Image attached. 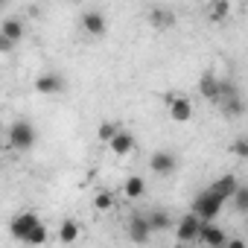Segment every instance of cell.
<instances>
[{
    "instance_id": "cell-1",
    "label": "cell",
    "mask_w": 248,
    "mask_h": 248,
    "mask_svg": "<svg viewBox=\"0 0 248 248\" xmlns=\"http://www.w3.org/2000/svg\"><path fill=\"white\" fill-rule=\"evenodd\" d=\"M222 207H225V199H222L219 193H213L210 187H207V190H202V193L193 199V213H196L202 222L216 219V216L222 213Z\"/></svg>"
},
{
    "instance_id": "cell-2",
    "label": "cell",
    "mask_w": 248,
    "mask_h": 248,
    "mask_svg": "<svg viewBox=\"0 0 248 248\" xmlns=\"http://www.w3.org/2000/svg\"><path fill=\"white\" fill-rule=\"evenodd\" d=\"M6 138H9V149L27 152V149H32V146H35V138H38V132L32 129V123H27V120H18V123H12V129L6 132Z\"/></svg>"
},
{
    "instance_id": "cell-3",
    "label": "cell",
    "mask_w": 248,
    "mask_h": 248,
    "mask_svg": "<svg viewBox=\"0 0 248 248\" xmlns=\"http://www.w3.org/2000/svg\"><path fill=\"white\" fill-rule=\"evenodd\" d=\"M38 222H41V219H38L35 213H18V216L9 222V231H12V236H15V239H21V242H24V239H27V233H30Z\"/></svg>"
},
{
    "instance_id": "cell-4",
    "label": "cell",
    "mask_w": 248,
    "mask_h": 248,
    "mask_svg": "<svg viewBox=\"0 0 248 248\" xmlns=\"http://www.w3.org/2000/svg\"><path fill=\"white\" fill-rule=\"evenodd\" d=\"M196 242L210 245V248H219V245H228V236H225V231H219L216 225L202 222V228H199V233H196Z\"/></svg>"
},
{
    "instance_id": "cell-5",
    "label": "cell",
    "mask_w": 248,
    "mask_h": 248,
    "mask_svg": "<svg viewBox=\"0 0 248 248\" xmlns=\"http://www.w3.org/2000/svg\"><path fill=\"white\" fill-rule=\"evenodd\" d=\"M108 149H111L117 158H126V155H132V152H135V138H132V132H123V129H117V135L108 140Z\"/></svg>"
},
{
    "instance_id": "cell-6",
    "label": "cell",
    "mask_w": 248,
    "mask_h": 248,
    "mask_svg": "<svg viewBox=\"0 0 248 248\" xmlns=\"http://www.w3.org/2000/svg\"><path fill=\"white\" fill-rule=\"evenodd\" d=\"M149 167H152L155 175H170V172H175L178 161H175L172 152H155V155L149 158Z\"/></svg>"
},
{
    "instance_id": "cell-7",
    "label": "cell",
    "mask_w": 248,
    "mask_h": 248,
    "mask_svg": "<svg viewBox=\"0 0 248 248\" xmlns=\"http://www.w3.org/2000/svg\"><path fill=\"white\" fill-rule=\"evenodd\" d=\"M199 228H202V219H199V216L190 210V213H187V216L178 222V231H175V233H178V239H181V242H196V233H199Z\"/></svg>"
},
{
    "instance_id": "cell-8",
    "label": "cell",
    "mask_w": 248,
    "mask_h": 248,
    "mask_svg": "<svg viewBox=\"0 0 248 248\" xmlns=\"http://www.w3.org/2000/svg\"><path fill=\"white\" fill-rule=\"evenodd\" d=\"M82 30L88 32V35H105V30H108V24H105V15L102 12H85L82 15Z\"/></svg>"
},
{
    "instance_id": "cell-9",
    "label": "cell",
    "mask_w": 248,
    "mask_h": 248,
    "mask_svg": "<svg viewBox=\"0 0 248 248\" xmlns=\"http://www.w3.org/2000/svg\"><path fill=\"white\" fill-rule=\"evenodd\" d=\"M170 117L175 123H187L193 117V105L187 96H170Z\"/></svg>"
},
{
    "instance_id": "cell-10",
    "label": "cell",
    "mask_w": 248,
    "mask_h": 248,
    "mask_svg": "<svg viewBox=\"0 0 248 248\" xmlns=\"http://www.w3.org/2000/svg\"><path fill=\"white\" fill-rule=\"evenodd\" d=\"M35 91L38 93H62L64 91V79L59 73H44L35 79Z\"/></svg>"
},
{
    "instance_id": "cell-11",
    "label": "cell",
    "mask_w": 248,
    "mask_h": 248,
    "mask_svg": "<svg viewBox=\"0 0 248 248\" xmlns=\"http://www.w3.org/2000/svg\"><path fill=\"white\" fill-rule=\"evenodd\" d=\"M149 233H152V228H149L146 216H132L129 219V236H132V242H146Z\"/></svg>"
},
{
    "instance_id": "cell-12",
    "label": "cell",
    "mask_w": 248,
    "mask_h": 248,
    "mask_svg": "<svg viewBox=\"0 0 248 248\" xmlns=\"http://www.w3.org/2000/svg\"><path fill=\"white\" fill-rule=\"evenodd\" d=\"M236 184H239V181H236V175H222V178H216V181H213V187H210V190H213V193H219L225 202H231V193L236 190Z\"/></svg>"
},
{
    "instance_id": "cell-13",
    "label": "cell",
    "mask_w": 248,
    "mask_h": 248,
    "mask_svg": "<svg viewBox=\"0 0 248 248\" xmlns=\"http://www.w3.org/2000/svg\"><path fill=\"white\" fill-rule=\"evenodd\" d=\"M0 35H6L9 41H15V44H18V41L24 38V24H21L18 18H6L3 24H0Z\"/></svg>"
},
{
    "instance_id": "cell-14",
    "label": "cell",
    "mask_w": 248,
    "mask_h": 248,
    "mask_svg": "<svg viewBox=\"0 0 248 248\" xmlns=\"http://www.w3.org/2000/svg\"><path fill=\"white\" fill-rule=\"evenodd\" d=\"M146 222H149L152 231H170V228H172V216H170L167 210H152V213L146 216Z\"/></svg>"
},
{
    "instance_id": "cell-15",
    "label": "cell",
    "mask_w": 248,
    "mask_h": 248,
    "mask_svg": "<svg viewBox=\"0 0 248 248\" xmlns=\"http://www.w3.org/2000/svg\"><path fill=\"white\" fill-rule=\"evenodd\" d=\"M149 24H152L155 30H167V27L175 24V18H172L170 9H152V12H149Z\"/></svg>"
},
{
    "instance_id": "cell-16",
    "label": "cell",
    "mask_w": 248,
    "mask_h": 248,
    "mask_svg": "<svg viewBox=\"0 0 248 248\" xmlns=\"http://www.w3.org/2000/svg\"><path fill=\"white\" fill-rule=\"evenodd\" d=\"M199 91H202V96L216 99V96H219V79H216L213 73H204V76L199 79Z\"/></svg>"
},
{
    "instance_id": "cell-17",
    "label": "cell",
    "mask_w": 248,
    "mask_h": 248,
    "mask_svg": "<svg viewBox=\"0 0 248 248\" xmlns=\"http://www.w3.org/2000/svg\"><path fill=\"white\" fill-rule=\"evenodd\" d=\"M59 239H62L64 245L76 242V239H79V222H73V219L62 222V228H59Z\"/></svg>"
},
{
    "instance_id": "cell-18",
    "label": "cell",
    "mask_w": 248,
    "mask_h": 248,
    "mask_svg": "<svg viewBox=\"0 0 248 248\" xmlns=\"http://www.w3.org/2000/svg\"><path fill=\"white\" fill-rule=\"evenodd\" d=\"M123 193H126V199H140V196L146 193L143 178H140V175H132V178L126 181V187H123Z\"/></svg>"
},
{
    "instance_id": "cell-19",
    "label": "cell",
    "mask_w": 248,
    "mask_h": 248,
    "mask_svg": "<svg viewBox=\"0 0 248 248\" xmlns=\"http://www.w3.org/2000/svg\"><path fill=\"white\" fill-rule=\"evenodd\" d=\"M219 102H222V114H228V117H239L242 114V96L239 93H233L228 99H219Z\"/></svg>"
},
{
    "instance_id": "cell-20",
    "label": "cell",
    "mask_w": 248,
    "mask_h": 248,
    "mask_svg": "<svg viewBox=\"0 0 248 248\" xmlns=\"http://www.w3.org/2000/svg\"><path fill=\"white\" fill-rule=\"evenodd\" d=\"M111 207H114V193H111V190H99V193L93 196V210L105 213V210H111Z\"/></svg>"
},
{
    "instance_id": "cell-21",
    "label": "cell",
    "mask_w": 248,
    "mask_h": 248,
    "mask_svg": "<svg viewBox=\"0 0 248 248\" xmlns=\"http://www.w3.org/2000/svg\"><path fill=\"white\" fill-rule=\"evenodd\" d=\"M228 15H231V3H228V0H213V6H210V21L222 24Z\"/></svg>"
},
{
    "instance_id": "cell-22",
    "label": "cell",
    "mask_w": 248,
    "mask_h": 248,
    "mask_svg": "<svg viewBox=\"0 0 248 248\" xmlns=\"http://www.w3.org/2000/svg\"><path fill=\"white\" fill-rule=\"evenodd\" d=\"M231 199H233V207H236L239 213H248V187L236 184V190L231 193Z\"/></svg>"
},
{
    "instance_id": "cell-23",
    "label": "cell",
    "mask_w": 248,
    "mask_h": 248,
    "mask_svg": "<svg viewBox=\"0 0 248 248\" xmlns=\"http://www.w3.org/2000/svg\"><path fill=\"white\" fill-rule=\"evenodd\" d=\"M24 242H27V245H44V242H47V231H44V225L38 222V225L27 233V239H24Z\"/></svg>"
},
{
    "instance_id": "cell-24",
    "label": "cell",
    "mask_w": 248,
    "mask_h": 248,
    "mask_svg": "<svg viewBox=\"0 0 248 248\" xmlns=\"http://www.w3.org/2000/svg\"><path fill=\"white\" fill-rule=\"evenodd\" d=\"M117 129H120L117 123H99V129H96V138H99L102 143H108V140L117 135Z\"/></svg>"
},
{
    "instance_id": "cell-25",
    "label": "cell",
    "mask_w": 248,
    "mask_h": 248,
    "mask_svg": "<svg viewBox=\"0 0 248 248\" xmlns=\"http://www.w3.org/2000/svg\"><path fill=\"white\" fill-rule=\"evenodd\" d=\"M233 155H236V158H248V143H245V140H236V143H233Z\"/></svg>"
},
{
    "instance_id": "cell-26",
    "label": "cell",
    "mask_w": 248,
    "mask_h": 248,
    "mask_svg": "<svg viewBox=\"0 0 248 248\" xmlns=\"http://www.w3.org/2000/svg\"><path fill=\"white\" fill-rule=\"evenodd\" d=\"M15 50V41H9L6 35H0V53H12Z\"/></svg>"
},
{
    "instance_id": "cell-27",
    "label": "cell",
    "mask_w": 248,
    "mask_h": 248,
    "mask_svg": "<svg viewBox=\"0 0 248 248\" xmlns=\"http://www.w3.org/2000/svg\"><path fill=\"white\" fill-rule=\"evenodd\" d=\"M3 132H6V129H3V123H0V135H3Z\"/></svg>"
},
{
    "instance_id": "cell-28",
    "label": "cell",
    "mask_w": 248,
    "mask_h": 248,
    "mask_svg": "<svg viewBox=\"0 0 248 248\" xmlns=\"http://www.w3.org/2000/svg\"><path fill=\"white\" fill-rule=\"evenodd\" d=\"M3 3H6V0H0V6H3Z\"/></svg>"
}]
</instances>
